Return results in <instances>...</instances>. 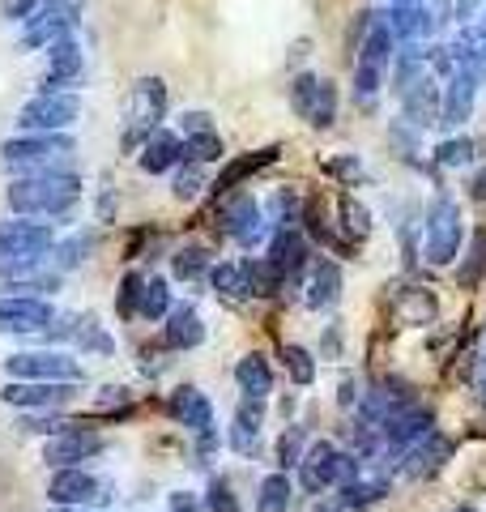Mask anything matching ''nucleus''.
I'll list each match as a JSON object with an SVG mask.
<instances>
[{
  "mask_svg": "<svg viewBox=\"0 0 486 512\" xmlns=\"http://www.w3.org/2000/svg\"><path fill=\"white\" fill-rule=\"evenodd\" d=\"M81 201V180L73 171H43V175H22L9 184V205L22 218H64Z\"/></svg>",
  "mask_w": 486,
  "mask_h": 512,
  "instance_id": "f257e3e1",
  "label": "nucleus"
},
{
  "mask_svg": "<svg viewBox=\"0 0 486 512\" xmlns=\"http://www.w3.org/2000/svg\"><path fill=\"white\" fill-rule=\"evenodd\" d=\"M363 470H367L363 461L354 457V453H346L342 444L316 440L303 453V461H299V491L312 495V500H324L329 491H342L350 483H359Z\"/></svg>",
  "mask_w": 486,
  "mask_h": 512,
  "instance_id": "f03ea898",
  "label": "nucleus"
},
{
  "mask_svg": "<svg viewBox=\"0 0 486 512\" xmlns=\"http://www.w3.org/2000/svg\"><path fill=\"white\" fill-rule=\"evenodd\" d=\"M162 111H167V82H162V77H141V82L133 86V99H128L120 146L124 150H141L145 141L158 133Z\"/></svg>",
  "mask_w": 486,
  "mask_h": 512,
  "instance_id": "7ed1b4c3",
  "label": "nucleus"
},
{
  "mask_svg": "<svg viewBox=\"0 0 486 512\" xmlns=\"http://www.w3.org/2000/svg\"><path fill=\"white\" fill-rule=\"evenodd\" d=\"M77 146L69 133H26V137H13L0 146L5 154V167L13 171H26V175H43V171H56L60 158H69Z\"/></svg>",
  "mask_w": 486,
  "mask_h": 512,
  "instance_id": "20e7f679",
  "label": "nucleus"
},
{
  "mask_svg": "<svg viewBox=\"0 0 486 512\" xmlns=\"http://www.w3.org/2000/svg\"><path fill=\"white\" fill-rule=\"evenodd\" d=\"M461 239H465V222L461 210L452 197H435L427 222H423V256L427 265H452L461 252Z\"/></svg>",
  "mask_w": 486,
  "mask_h": 512,
  "instance_id": "39448f33",
  "label": "nucleus"
},
{
  "mask_svg": "<svg viewBox=\"0 0 486 512\" xmlns=\"http://www.w3.org/2000/svg\"><path fill=\"white\" fill-rule=\"evenodd\" d=\"M81 116V99L77 90H56V94H35L22 111H18V128L26 133H64V128H73Z\"/></svg>",
  "mask_w": 486,
  "mask_h": 512,
  "instance_id": "423d86ee",
  "label": "nucleus"
},
{
  "mask_svg": "<svg viewBox=\"0 0 486 512\" xmlns=\"http://www.w3.org/2000/svg\"><path fill=\"white\" fill-rule=\"evenodd\" d=\"M431 431H435V410L423 406V402H414V406L397 410L393 419L380 427V436H384V457L393 461V470H397V461L410 453L418 440H427V436H431Z\"/></svg>",
  "mask_w": 486,
  "mask_h": 512,
  "instance_id": "0eeeda50",
  "label": "nucleus"
},
{
  "mask_svg": "<svg viewBox=\"0 0 486 512\" xmlns=\"http://www.w3.org/2000/svg\"><path fill=\"white\" fill-rule=\"evenodd\" d=\"M107 448V436L99 427H69V431H60V436H52L43 444V461H47V470H77V466H86L90 457H99Z\"/></svg>",
  "mask_w": 486,
  "mask_h": 512,
  "instance_id": "6e6552de",
  "label": "nucleus"
},
{
  "mask_svg": "<svg viewBox=\"0 0 486 512\" xmlns=\"http://www.w3.org/2000/svg\"><path fill=\"white\" fill-rule=\"evenodd\" d=\"M5 372L13 380H52V384H81V363L64 350H26V355H9Z\"/></svg>",
  "mask_w": 486,
  "mask_h": 512,
  "instance_id": "1a4fd4ad",
  "label": "nucleus"
},
{
  "mask_svg": "<svg viewBox=\"0 0 486 512\" xmlns=\"http://www.w3.org/2000/svg\"><path fill=\"white\" fill-rule=\"evenodd\" d=\"M9 406H18L26 414H52V410H64L69 402L81 397V384H52V380H9L0 389Z\"/></svg>",
  "mask_w": 486,
  "mask_h": 512,
  "instance_id": "9d476101",
  "label": "nucleus"
},
{
  "mask_svg": "<svg viewBox=\"0 0 486 512\" xmlns=\"http://www.w3.org/2000/svg\"><path fill=\"white\" fill-rule=\"evenodd\" d=\"M218 218H222V231L231 235L235 244H243V248H256L265 239V231H269L265 205L256 197H248V192H226Z\"/></svg>",
  "mask_w": 486,
  "mask_h": 512,
  "instance_id": "9b49d317",
  "label": "nucleus"
},
{
  "mask_svg": "<svg viewBox=\"0 0 486 512\" xmlns=\"http://www.w3.org/2000/svg\"><path fill=\"white\" fill-rule=\"evenodd\" d=\"M290 107H295L299 120H307L312 128H329L337 120V86L329 77L299 73L295 86H290Z\"/></svg>",
  "mask_w": 486,
  "mask_h": 512,
  "instance_id": "f8f14e48",
  "label": "nucleus"
},
{
  "mask_svg": "<svg viewBox=\"0 0 486 512\" xmlns=\"http://www.w3.org/2000/svg\"><path fill=\"white\" fill-rule=\"evenodd\" d=\"M56 248V231L47 222L30 218H5L0 222V256H26V261H43Z\"/></svg>",
  "mask_w": 486,
  "mask_h": 512,
  "instance_id": "ddd939ff",
  "label": "nucleus"
},
{
  "mask_svg": "<svg viewBox=\"0 0 486 512\" xmlns=\"http://www.w3.org/2000/svg\"><path fill=\"white\" fill-rule=\"evenodd\" d=\"M265 256L273 265L282 269V278H286V291H295V286H303V274L312 269V248H307V235L299 227H278L269 235V248Z\"/></svg>",
  "mask_w": 486,
  "mask_h": 512,
  "instance_id": "4468645a",
  "label": "nucleus"
},
{
  "mask_svg": "<svg viewBox=\"0 0 486 512\" xmlns=\"http://www.w3.org/2000/svg\"><path fill=\"white\" fill-rule=\"evenodd\" d=\"M261 444H265V402L239 397L231 427H226V448L239 457H261Z\"/></svg>",
  "mask_w": 486,
  "mask_h": 512,
  "instance_id": "2eb2a0df",
  "label": "nucleus"
},
{
  "mask_svg": "<svg viewBox=\"0 0 486 512\" xmlns=\"http://www.w3.org/2000/svg\"><path fill=\"white\" fill-rule=\"evenodd\" d=\"M99 487H103V478H94L86 466L52 470V478H47V500H52V508H94Z\"/></svg>",
  "mask_w": 486,
  "mask_h": 512,
  "instance_id": "dca6fc26",
  "label": "nucleus"
},
{
  "mask_svg": "<svg viewBox=\"0 0 486 512\" xmlns=\"http://www.w3.org/2000/svg\"><path fill=\"white\" fill-rule=\"evenodd\" d=\"M56 320V308L35 295H5L0 299V333H43Z\"/></svg>",
  "mask_w": 486,
  "mask_h": 512,
  "instance_id": "f3484780",
  "label": "nucleus"
},
{
  "mask_svg": "<svg viewBox=\"0 0 486 512\" xmlns=\"http://www.w3.org/2000/svg\"><path fill=\"white\" fill-rule=\"evenodd\" d=\"M167 410H171V419L180 423V427H188L197 440L209 436V431H218L214 427V406H209V397L197 389V384H180V389L171 393Z\"/></svg>",
  "mask_w": 486,
  "mask_h": 512,
  "instance_id": "a211bd4d",
  "label": "nucleus"
},
{
  "mask_svg": "<svg viewBox=\"0 0 486 512\" xmlns=\"http://www.w3.org/2000/svg\"><path fill=\"white\" fill-rule=\"evenodd\" d=\"M86 69V56L73 39H60L56 47H47V73H43V94L56 90H77V77Z\"/></svg>",
  "mask_w": 486,
  "mask_h": 512,
  "instance_id": "6ab92c4d",
  "label": "nucleus"
},
{
  "mask_svg": "<svg viewBox=\"0 0 486 512\" xmlns=\"http://www.w3.org/2000/svg\"><path fill=\"white\" fill-rule=\"evenodd\" d=\"M303 291H307V295H303L307 308H316V312L333 308V303L342 299V265L329 261V256H316L312 269H307Z\"/></svg>",
  "mask_w": 486,
  "mask_h": 512,
  "instance_id": "aec40b11",
  "label": "nucleus"
},
{
  "mask_svg": "<svg viewBox=\"0 0 486 512\" xmlns=\"http://www.w3.org/2000/svg\"><path fill=\"white\" fill-rule=\"evenodd\" d=\"M448 457H452V440L444 436V431H431L427 440H418L410 453L397 461V474H405V478H427V474L440 470Z\"/></svg>",
  "mask_w": 486,
  "mask_h": 512,
  "instance_id": "412c9836",
  "label": "nucleus"
},
{
  "mask_svg": "<svg viewBox=\"0 0 486 512\" xmlns=\"http://www.w3.org/2000/svg\"><path fill=\"white\" fill-rule=\"evenodd\" d=\"M401 99V111L405 116L401 120H410L418 133H423V128H431V124H440V90H435V82H431V73L427 77H418V82L405 90V94H397Z\"/></svg>",
  "mask_w": 486,
  "mask_h": 512,
  "instance_id": "4be33fe9",
  "label": "nucleus"
},
{
  "mask_svg": "<svg viewBox=\"0 0 486 512\" xmlns=\"http://www.w3.org/2000/svg\"><path fill=\"white\" fill-rule=\"evenodd\" d=\"M162 342L171 350H197L205 342V320L197 316L192 303H180V308H171V316L162 320Z\"/></svg>",
  "mask_w": 486,
  "mask_h": 512,
  "instance_id": "5701e85b",
  "label": "nucleus"
},
{
  "mask_svg": "<svg viewBox=\"0 0 486 512\" xmlns=\"http://www.w3.org/2000/svg\"><path fill=\"white\" fill-rule=\"evenodd\" d=\"M278 146H265V150H248V154H239V158H231L222 171H218V184H214V192L218 197H226V192H239V184L248 180V175H256V171H265V167H273L278 163Z\"/></svg>",
  "mask_w": 486,
  "mask_h": 512,
  "instance_id": "b1692460",
  "label": "nucleus"
},
{
  "mask_svg": "<svg viewBox=\"0 0 486 512\" xmlns=\"http://www.w3.org/2000/svg\"><path fill=\"white\" fill-rule=\"evenodd\" d=\"M184 163V141L171 128H158V133L141 146V171L145 175H167L171 167Z\"/></svg>",
  "mask_w": 486,
  "mask_h": 512,
  "instance_id": "393cba45",
  "label": "nucleus"
},
{
  "mask_svg": "<svg viewBox=\"0 0 486 512\" xmlns=\"http://www.w3.org/2000/svg\"><path fill=\"white\" fill-rule=\"evenodd\" d=\"M474 86H478V77L469 73V69H457V73H452V82L444 86L440 124H448V128L465 124V116H469V111H474Z\"/></svg>",
  "mask_w": 486,
  "mask_h": 512,
  "instance_id": "a878e982",
  "label": "nucleus"
},
{
  "mask_svg": "<svg viewBox=\"0 0 486 512\" xmlns=\"http://www.w3.org/2000/svg\"><path fill=\"white\" fill-rule=\"evenodd\" d=\"M235 384L243 397H252V402H265V397L273 393V367L269 359L261 355V350H252V355H243L235 363Z\"/></svg>",
  "mask_w": 486,
  "mask_h": 512,
  "instance_id": "bb28decb",
  "label": "nucleus"
},
{
  "mask_svg": "<svg viewBox=\"0 0 486 512\" xmlns=\"http://www.w3.org/2000/svg\"><path fill=\"white\" fill-rule=\"evenodd\" d=\"M209 286H214V295L226 299V303H248L252 299V286H248V269L239 261H218L209 269Z\"/></svg>",
  "mask_w": 486,
  "mask_h": 512,
  "instance_id": "cd10ccee",
  "label": "nucleus"
},
{
  "mask_svg": "<svg viewBox=\"0 0 486 512\" xmlns=\"http://www.w3.org/2000/svg\"><path fill=\"white\" fill-rule=\"evenodd\" d=\"M295 504V483H290V474L273 470L261 478V487H256V512H290Z\"/></svg>",
  "mask_w": 486,
  "mask_h": 512,
  "instance_id": "c85d7f7f",
  "label": "nucleus"
},
{
  "mask_svg": "<svg viewBox=\"0 0 486 512\" xmlns=\"http://www.w3.org/2000/svg\"><path fill=\"white\" fill-rule=\"evenodd\" d=\"M243 269H248V286H252V299H273L286 291V278L282 269L269 261V256H252V261H243Z\"/></svg>",
  "mask_w": 486,
  "mask_h": 512,
  "instance_id": "c756f323",
  "label": "nucleus"
},
{
  "mask_svg": "<svg viewBox=\"0 0 486 512\" xmlns=\"http://www.w3.org/2000/svg\"><path fill=\"white\" fill-rule=\"evenodd\" d=\"M431 13L423 5H393L388 13V30H393V39H423L431 35Z\"/></svg>",
  "mask_w": 486,
  "mask_h": 512,
  "instance_id": "7c9ffc66",
  "label": "nucleus"
},
{
  "mask_svg": "<svg viewBox=\"0 0 486 512\" xmlns=\"http://www.w3.org/2000/svg\"><path fill=\"white\" fill-rule=\"evenodd\" d=\"M397 320L401 325H431L435 320V295L423 286H410V291L397 295Z\"/></svg>",
  "mask_w": 486,
  "mask_h": 512,
  "instance_id": "2f4dec72",
  "label": "nucleus"
},
{
  "mask_svg": "<svg viewBox=\"0 0 486 512\" xmlns=\"http://www.w3.org/2000/svg\"><path fill=\"white\" fill-rule=\"evenodd\" d=\"M209 269H214V261H209V248L205 244H184V248H175V256H171V274L180 278V282L209 278Z\"/></svg>",
  "mask_w": 486,
  "mask_h": 512,
  "instance_id": "473e14b6",
  "label": "nucleus"
},
{
  "mask_svg": "<svg viewBox=\"0 0 486 512\" xmlns=\"http://www.w3.org/2000/svg\"><path fill=\"white\" fill-rule=\"evenodd\" d=\"M337 218H342L346 244H354V239H367V235H371V210H367L359 197H350V192H342V197H337Z\"/></svg>",
  "mask_w": 486,
  "mask_h": 512,
  "instance_id": "72a5a7b5",
  "label": "nucleus"
},
{
  "mask_svg": "<svg viewBox=\"0 0 486 512\" xmlns=\"http://www.w3.org/2000/svg\"><path fill=\"white\" fill-rule=\"evenodd\" d=\"M482 278H486V227H478L474 239H469V256H465V265L457 269V286L461 291H474Z\"/></svg>",
  "mask_w": 486,
  "mask_h": 512,
  "instance_id": "f704fd0d",
  "label": "nucleus"
},
{
  "mask_svg": "<svg viewBox=\"0 0 486 512\" xmlns=\"http://www.w3.org/2000/svg\"><path fill=\"white\" fill-rule=\"evenodd\" d=\"M77 350H86V355H99V359L116 355V342H111V333L99 325V316H81V325H77Z\"/></svg>",
  "mask_w": 486,
  "mask_h": 512,
  "instance_id": "c9c22d12",
  "label": "nucleus"
},
{
  "mask_svg": "<svg viewBox=\"0 0 486 512\" xmlns=\"http://www.w3.org/2000/svg\"><path fill=\"white\" fill-rule=\"evenodd\" d=\"M307 427H299V423H290L282 436H278V470L282 474H290V470H299V461H303V453H307Z\"/></svg>",
  "mask_w": 486,
  "mask_h": 512,
  "instance_id": "e433bc0d",
  "label": "nucleus"
},
{
  "mask_svg": "<svg viewBox=\"0 0 486 512\" xmlns=\"http://www.w3.org/2000/svg\"><path fill=\"white\" fill-rule=\"evenodd\" d=\"M171 282L167 278H145V295H141V316L145 320H167L171 316Z\"/></svg>",
  "mask_w": 486,
  "mask_h": 512,
  "instance_id": "4c0bfd02",
  "label": "nucleus"
},
{
  "mask_svg": "<svg viewBox=\"0 0 486 512\" xmlns=\"http://www.w3.org/2000/svg\"><path fill=\"white\" fill-rule=\"evenodd\" d=\"M90 248H94V235H90V231H81V235H73V239H64V244L52 248V269H56V274H64V269L81 265V261L90 256Z\"/></svg>",
  "mask_w": 486,
  "mask_h": 512,
  "instance_id": "58836bf2",
  "label": "nucleus"
},
{
  "mask_svg": "<svg viewBox=\"0 0 486 512\" xmlns=\"http://www.w3.org/2000/svg\"><path fill=\"white\" fill-rule=\"evenodd\" d=\"M282 363H286V376L295 380L299 389L316 384V359H312V350H303V346H282Z\"/></svg>",
  "mask_w": 486,
  "mask_h": 512,
  "instance_id": "ea45409f",
  "label": "nucleus"
},
{
  "mask_svg": "<svg viewBox=\"0 0 486 512\" xmlns=\"http://www.w3.org/2000/svg\"><path fill=\"white\" fill-rule=\"evenodd\" d=\"M141 295H145V278L141 274H124L120 286H116V312H120V320L141 316Z\"/></svg>",
  "mask_w": 486,
  "mask_h": 512,
  "instance_id": "a19ab883",
  "label": "nucleus"
},
{
  "mask_svg": "<svg viewBox=\"0 0 486 512\" xmlns=\"http://www.w3.org/2000/svg\"><path fill=\"white\" fill-rule=\"evenodd\" d=\"M469 158H474V141H469V137H448L444 146H435L431 163L435 167H465Z\"/></svg>",
  "mask_w": 486,
  "mask_h": 512,
  "instance_id": "79ce46f5",
  "label": "nucleus"
},
{
  "mask_svg": "<svg viewBox=\"0 0 486 512\" xmlns=\"http://www.w3.org/2000/svg\"><path fill=\"white\" fill-rule=\"evenodd\" d=\"M205 512H239L231 478H222V474L209 478V487H205Z\"/></svg>",
  "mask_w": 486,
  "mask_h": 512,
  "instance_id": "37998d69",
  "label": "nucleus"
},
{
  "mask_svg": "<svg viewBox=\"0 0 486 512\" xmlns=\"http://www.w3.org/2000/svg\"><path fill=\"white\" fill-rule=\"evenodd\" d=\"M184 158H192V163H218L222 158V137L218 133H197L184 141Z\"/></svg>",
  "mask_w": 486,
  "mask_h": 512,
  "instance_id": "c03bdc74",
  "label": "nucleus"
},
{
  "mask_svg": "<svg viewBox=\"0 0 486 512\" xmlns=\"http://www.w3.org/2000/svg\"><path fill=\"white\" fill-rule=\"evenodd\" d=\"M18 427L22 431H30V436H47V440H52V436H60V431H69L73 423L69 419H64V414H22V419H18Z\"/></svg>",
  "mask_w": 486,
  "mask_h": 512,
  "instance_id": "a18cd8bd",
  "label": "nucleus"
},
{
  "mask_svg": "<svg viewBox=\"0 0 486 512\" xmlns=\"http://www.w3.org/2000/svg\"><path fill=\"white\" fill-rule=\"evenodd\" d=\"M201 184H205V167H201V163H192V158H184L180 175H175V197H180V201H192V197L201 192Z\"/></svg>",
  "mask_w": 486,
  "mask_h": 512,
  "instance_id": "49530a36",
  "label": "nucleus"
},
{
  "mask_svg": "<svg viewBox=\"0 0 486 512\" xmlns=\"http://www.w3.org/2000/svg\"><path fill=\"white\" fill-rule=\"evenodd\" d=\"M324 171H329L333 180H342V184L363 180V163L354 154H329V158H324Z\"/></svg>",
  "mask_w": 486,
  "mask_h": 512,
  "instance_id": "de8ad7c7",
  "label": "nucleus"
},
{
  "mask_svg": "<svg viewBox=\"0 0 486 512\" xmlns=\"http://www.w3.org/2000/svg\"><path fill=\"white\" fill-rule=\"evenodd\" d=\"M39 9H43V0H0V13L9 22H30Z\"/></svg>",
  "mask_w": 486,
  "mask_h": 512,
  "instance_id": "09e8293b",
  "label": "nucleus"
},
{
  "mask_svg": "<svg viewBox=\"0 0 486 512\" xmlns=\"http://www.w3.org/2000/svg\"><path fill=\"white\" fill-rule=\"evenodd\" d=\"M180 133H184V137L214 133V120H209V111H184V116H180Z\"/></svg>",
  "mask_w": 486,
  "mask_h": 512,
  "instance_id": "8fccbe9b",
  "label": "nucleus"
},
{
  "mask_svg": "<svg viewBox=\"0 0 486 512\" xmlns=\"http://www.w3.org/2000/svg\"><path fill=\"white\" fill-rule=\"evenodd\" d=\"M167 512H205V504H201V495L197 491H171L167 495Z\"/></svg>",
  "mask_w": 486,
  "mask_h": 512,
  "instance_id": "3c124183",
  "label": "nucleus"
},
{
  "mask_svg": "<svg viewBox=\"0 0 486 512\" xmlns=\"http://www.w3.org/2000/svg\"><path fill=\"white\" fill-rule=\"evenodd\" d=\"M320 350H324V359H342V325L324 329V338H320Z\"/></svg>",
  "mask_w": 486,
  "mask_h": 512,
  "instance_id": "603ef678",
  "label": "nucleus"
},
{
  "mask_svg": "<svg viewBox=\"0 0 486 512\" xmlns=\"http://www.w3.org/2000/svg\"><path fill=\"white\" fill-rule=\"evenodd\" d=\"M99 222H116V188L103 184L99 192Z\"/></svg>",
  "mask_w": 486,
  "mask_h": 512,
  "instance_id": "864d4df0",
  "label": "nucleus"
},
{
  "mask_svg": "<svg viewBox=\"0 0 486 512\" xmlns=\"http://www.w3.org/2000/svg\"><path fill=\"white\" fill-rule=\"evenodd\" d=\"M354 389H359V384H354V376H346L342 389H337V406H354V402H359V393H354Z\"/></svg>",
  "mask_w": 486,
  "mask_h": 512,
  "instance_id": "5fc2aeb1",
  "label": "nucleus"
},
{
  "mask_svg": "<svg viewBox=\"0 0 486 512\" xmlns=\"http://www.w3.org/2000/svg\"><path fill=\"white\" fill-rule=\"evenodd\" d=\"M469 197L486 205V167H482V171H474V180H469Z\"/></svg>",
  "mask_w": 486,
  "mask_h": 512,
  "instance_id": "6e6d98bb",
  "label": "nucleus"
},
{
  "mask_svg": "<svg viewBox=\"0 0 486 512\" xmlns=\"http://www.w3.org/2000/svg\"><path fill=\"white\" fill-rule=\"evenodd\" d=\"M312 512H342V508H337V504H333V495H329V500H316Z\"/></svg>",
  "mask_w": 486,
  "mask_h": 512,
  "instance_id": "4d7b16f0",
  "label": "nucleus"
},
{
  "mask_svg": "<svg viewBox=\"0 0 486 512\" xmlns=\"http://www.w3.org/2000/svg\"><path fill=\"white\" fill-rule=\"evenodd\" d=\"M457 9H461V18H469V13L478 9V0H457Z\"/></svg>",
  "mask_w": 486,
  "mask_h": 512,
  "instance_id": "13d9d810",
  "label": "nucleus"
},
{
  "mask_svg": "<svg viewBox=\"0 0 486 512\" xmlns=\"http://www.w3.org/2000/svg\"><path fill=\"white\" fill-rule=\"evenodd\" d=\"M452 512H478L474 504H457V508H452Z\"/></svg>",
  "mask_w": 486,
  "mask_h": 512,
  "instance_id": "bf43d9fd",
  "label": "nucleus"
},
{
  "mask_svg": "<svg viewBox=\"0 0 486 512\" xmlns=\"http://www.w3.org/2000/svg\"><path fill=\"white\" fill-rule=\"evenodd\" d=\"M52 512H81V508H52Z\"/></svg>",
  "mask_w": 486,
  "mask_h": 512,
  "instance_id": "052dcab7",
  "label": "nucleus"
},
{
  "mask_svg": "<svg viewBox=\"0 0 486 512\" xmlns=\"http://www.w3.org/2000/svg\"><path fill=\"white\" fill-rule=\"evenodd\" d=\"M397 5H418V0H397Z\"/></svg>",
  "mask_w": 486,
  "mask_h": 512,
  "instance_id": "680f3d73",
  "label": "nucleus"
},
{
  "mask_svg": "<svg viewBox=\"0 0 486 512\" xmlns=\"http://www.w3.org/2000/svg\"><path fill=\"white\" fill-rule=\"evenodd\" d=\"M86 512H90V508H86Z\"/></svg>",
  "mask_w": 486,
  "mask_h": 512,
  "instance_id": "e2e57ef3",
  "label": "nucleus"
}]
</instances>
